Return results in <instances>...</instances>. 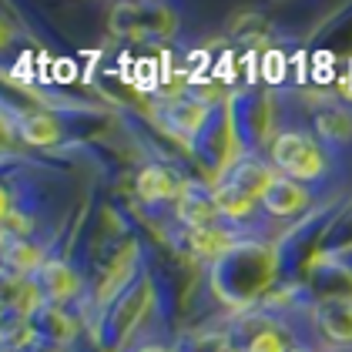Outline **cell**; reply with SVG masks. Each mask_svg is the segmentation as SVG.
<instances>
[{"label": "cell", "instance_id": "1", "mask_svg": "<svg viewBox=\"0 0 352 352\" xmlns=\"http://www.w3.org/2000/svg\"><path fill=\"white\" fill-rule=\"evenodd\" d=\"M272 158L292 182H312L325 171V158L316 138L302 131H282L272 144Z\"/></svg>", "mask_w": 352, "mask_h": 352}, {"label": "cell", "instance_id": "9", "mask_svg": "<svg viewBox=\"0 0 352 352\" xmlns=\"http://www.w3.org/2000/svg\"><path fill=\"white\" fill-rule=\"evenodd\" d=\"M144 352H162V349H144Z\"/></svg>", "mask_w": 352, "mask_h": 352}, {"label": "cell", "instance_id": "8", "mask_svg": "<svg viewBox=\"0 0 352 352\" xmlns=\"http://www.w3.org/2000/svg\"><path fill=\"white\" fill-rule=\"evenodd\" d=\"M248 352H289V346H285V339H282L275 329H265L262 336H255V339H252Z\"/></svg>", "mask_w": 352, "mask_h": 352}, {"label": "cell", "instance_id": "4", "mask_svg": "<svg viewBox=\"0 0 352 352\" xmlns=\"http://www.w3.org/2000/svg\"><path fill=\"white\" fill-rule=\"evenodd\" d=\"M178 178L162 168V164H151V168H144L141 175H138V191H141V198H148V201H162V198H171V195H178Z\"/></svg>", "mask_w": 352, "mask_h": 352}, {"label": "cell", "instance_id": "3", "mask_svg": "<svg viewBox=\"0 0 352 352\" xmlns=\"http://www.w3.org/2000/svg\"><path fill=\"white\" fill-rule=\"evenodd\" d=\"M316 131L329 144H346L352 138V111H346L342 104H329L316 114Z\"/></svg>", "mask_w": 352, "mask_h": 352}, {"label": "cell", "instance_id": "2", "mask_svg": "<svg viewBox=\"0 0 352 352\" xmlns=\"http://www.w3.org/2000/svg\"><path fill=\"white\" fill-rule=\"evenodd\" d=\"M262 205L272 215H296L309 205V191L292 178H272L265 195H262Z\"/></svg>", "mask_w": 352, "mask_h": 352}, {"label": "cell", "instance_id": "7", "mask_svg": "<svg viewBox=\"0 0 352 352\" xmlns=\"http://www.w3.org/2000/svg\"><path fill=\"white\" fill-rule=\"evenodd\" d=\"M21 135L28 138V141H34V144H47V141L57 138V128H54V121H47L44 114H34V118H24Z\"/></svg>", "mask_w": 352, "mask_h": 352}, {"label": "cell", "instance_id": "5", "mask_svg": "<svg viewBox=\"0 0 352 352\" xmlns=\"http://www.w3.org/2000/svg\"><path fill=\"white\" fill-rule=\"evenodd\" d=\"M322 325L336 339H352V309L342 302H329L322 309Z\"/></svg>", "mask_w": 352, "mask_h": 352}, {"label": "cell", "instance_id": "6", "mask_svg": "<svg viewBox=\"0 0 352 352\" xmlns=\"http://www.w3.org/2000/svg\"><path fill=\"white\" fill-rule=\"evenodd\" d=\"M41 282H44L47 296H71V289H74L71 272H67V265H60V262L44 265V269H41Z\"/></svg>", "mask_w": 352, "mask_h": 352}]
</instances>
